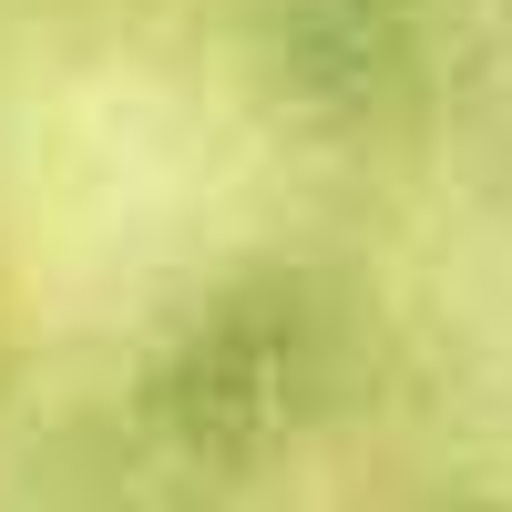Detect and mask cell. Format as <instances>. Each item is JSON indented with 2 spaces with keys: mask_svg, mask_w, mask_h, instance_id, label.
I'll list each match as a JSON object with an SVG mask.
<instances>
[{
  "mask_svg": "<svg viewBox=\"0 0 512 512\" xmlns=\"http://www.w3.org/2000/svg\"><path fill=\"white\" fill-rule=\"evenodd\" d=\"M297 379H308V328H297V308H277V297H226V308H205L175 338V359L154 369V420L185 451H256L287 420Z\"/></svg>",
  "mask_w": 512,
  "mask_h": 512,
  "instance_id": "cell-1",
  "label": "cell"
},
{
  "mask_svg": "<svg viewBox=\"0 0 512 512\" xmlns=\"http://www.w3.org/2000/svg\"><path fill=\"white\" fill-rule=\"evenodd\" d=\"M431 52L420 0H277L267 72L308 123H379Z\"/></svg>",
  "mask_w": 512,
  "mask_h": 512,
  "instance_id": "cell-2",
  "label": "cell"
}]
</instances>
